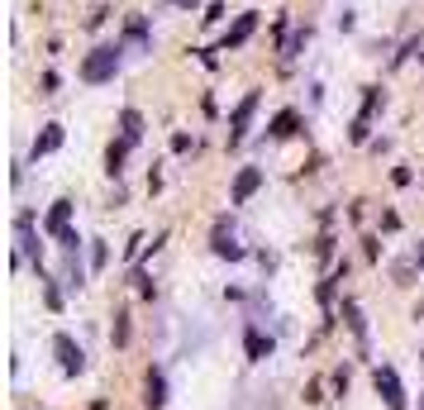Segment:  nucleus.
Masks as SVG:
<instances>
[{
  "label": "nucleus",
  "mask_w": 424,
  "mask_h": 410,
  "mask_svg": "<svg viewBox=\"0 0 424 410\" xmlns=\"http://www.w3.org/2000/svg\"><path fill=\"white\" fill-rule=\"evenodd\" d=\"M43 224H38V215L29 210V205H20L15 210V272L24 268V263H34V272L43 268Z\"/></svg>",
  "instance_id": "1"
},
{
  "label": "nucleus",
  "mask_w": 424,
  "mask_h": 410,
  "mask_svg": "<svg viewBox=\"0 0 424 410\" xmlns=\"http://www.w3.org/2000/svg\"><path fill=\"white\" fill-rule=\"evenodd\" d=\"M124 43H119V38H115V43H96V48H91V53L81 57V67H77V77L86 86H110L115 82V77H119V67H124Z\"/></svg>",
  "instance_id": "2"
},
{
  "label": "nucleus",
  "mask_w": 424,
  "mask_h": 410,
  "mask_svg": "<svg viewBox=\"0 0 424 410\" xmlns=\"http://www.w3.org/2000/svg\"><path fill=\"white\" fill-rule=\"evenodd\" d=\"M372 386H377V396H381L386 410H405V386H400V372L391 363H377L372 367Z\"/></svg>",
  "instance_id": "3"
},
{
  "label": "nucleus",
  "mask_w": 424,
  "mask_h": 410,
  "mask_svg": "<svg viewBox=\"0 0 424 410\" xmlns=\"http://www.w3.org/2000/svg\"><path fill=\"white\" fill-rule=\"evenodd\" d=\"M53 358H57V367H62V377H81L86 372V349H81L67 329L53 334Z\"/></svg>",
  "instance_id": "4"
},
{
  "label": "nucleus",
  "mask_w": 424,
  "mask_h": 410,
  "mask_svg": "<svg viewBox=\"0 0 424 410\" xmlns=\"http://www.w3.org/2000/svg\"><path fill=\"white\" fill-rule=\"evenodd\" d=\"M119 43L129 57H148L153 53V29H148V15H129L124 29H119Z\"/></svg>",
  "instance_id": "5"
},
{
  "label": "nucleus",
  "mask_w": 424,
  "mask_h": 410,
  "mask_svg": "<svg viewBox=\"0 0 424 410\" xmlns=\"http://www.w3.org/2000/svg\"><path fill=\"white\" fill-rule=\"evenodd\" d=\"M258 105H263V91H243V101L229 110V148H239L243 138H248V124H253Z\"/></svg>",
  "instance_id": "6"
},
{
  "label": "nucleus",
  "mask_w": 424,
  "mask_h": 410,
  "mask_svg": "<svg viewBox=\"0 0 424 410\" xmlns=\"http://www.w3.org/2000/svg\"><path fill=\"white\" fill-rule=\"evenodd\" d=\"M263 186H267V172L258 163H243L239 172H234V186H229V205H248Z\"/></svg>",
  "instance_id": "7"
},
{
  "label": "nucleus",
  "mask_w": 424,
  "mask_h": 410,
  "mask_svg": "<svg viewBox=\"0 0 424 410\" xmlns=\"http://www.w3.org/2000/svg\"><path fill=\"white\" fill-rule=\"evenodd\" d=\"M210 253L214 258H224V263H243L248 258V248L234 239V224H229V215L214 219V234H210Z\"/></svg>",
  "instance_id": "8"
},
{
  "label": "nucleus",
  "mask_w": 424,
  "mask_h": 410,
  "mask_svg": "<svg viewBox=\"0 0 424 410\" xmlns=\"http://www.w3.org/2000/svg\"><path fill=\"white\" fill-rule=\"evenodd\" d=\"M258 24H263V15H258V10H243L239 20H234V29H224V43H219V53H239L243 43L258 34Z\"/></svg>",
  "instance_id": "9"
},
{
  "label": "nucleus",
  "mask_w": 424,
  "mask_h": 410,
  "mask_svg": "<svg viewBox=\"0 0 424 410\" xmlns=\"http://www.w3.org/2000/svg\"><path fill=\"white\" fill-rule=\"evenodd\" d=\"M243 353H248V363H267V358L277 353V339L263 334L258 320H248V325H243Z\"/></svg>",
  "instance_id": "10"
},
{
  "label": "nucleus",
  "mask_w": 424,
  "mask_h": 410,
  "mask_svg": "<svg viewBox=\"0 0 424 410\" xmlns=\"http://www.w3.org/2000/svg\"><path fill=\"white\" fill-rule=\"evenodd\" d=\"M300 129H305L300 110H277V115L267 119V138H272V143H286V138H295Z\"/></svg>",
  "instance_id": "11"
},
{
  "label": "nucleus",
  "mask_w": 424,
  "mask_h": 410,
  "mask_svg": "<svg viewBox=\"0 0 424 410\" xmlns=\"http://www.w3.org/2000/svg\"><path fill=\"white\" fill-rule=\"evenodd\" d=\"M72 210H77V205H72L67 196L48 205V215H43V234H48L53 244H57V239H62V234H67V229H72Z\"/></svg>",
  "instance_id": "12"
},
{
  "label": "nucleus",
  "mask_w": 424,
  "mask_h": 410,
  "mask_svg": "<svg viewBox=\"0 0 424 410\" xmlns=\"http://www.w3.org/2000/svg\"><path fill=\"white\" fill-rule=\"evenodd\" d=\"M339 315H344L348 334H353V339H358V353L367 358V315H363V305L353 301V296H344V310H339Z\"/></svg>",
  "instance_id": "13"
},
{
  "label": "nucleus",
  "mask_w": 424,
  "mask_h": 410,
  "mask_svg": "<svg viewBox=\"0 0 424 410\" xmlns=\"http://www.w3.org/2000/svg\"><path fill=\"white\" fill-rule=\"evenodd\" d=\"M143 406H148V410H162V406H167V372H162L158 363L143 372Z\"/></svg>",
  "instance_id": "14"
},
{
  "label": "nucleus",
  "mask_w": 424,
  "mask_h": 410,
  "mask_svg": "<svg viewBox=\"0 0 424 410\" xmlns=\"http://www.w3.org/2000/svg\"><path fill=\"white\" fill-rule=\"evenodd\" d=\"M62 143H67V129H62V124H43V129L34 134V148H29V158L38 163V158H48V153H57Z\"/></svg>",
  "instance_id": "15"
},
{
  "label": "nucleus",
  "mask_w": 424,
  "mask_h": 410,
  "mask_svg": "<svg viewBox=\"0 0 424 410\" xmlns=\"http://www.w3.org/2000/svg\"><path fill=\"white\" fill-rule=\"evenodd\" d=\"M57 281H62V277H53V272H43V268H38V296H43V305H48L53 315L67 305V291H62Z\"/></svg>",
  "instance_id": "16"
},
{
  "label": "nucleus",
  "mask_w": 424,
  "mask_h": 410,
  "mask_svg": "<svg viewBox=\"0 0 424 410\" xmlns=\"http://www.w3.org/2000/svg\"><path fill=\"white\" fill-rule=\"evenodd\" d=\"M124 163H129V143L124 138H110V148H105V177L110 182L124 177Z\"/></svg>",
  "instance_id": "17"
},
{
  "label": "nucleus",
  "mask_w": 424,
  "mask_h": 410,
  "mask_svg": "<svg viewBox=\"0 0 424 410\" xmlns=\"http://www.w3.org/2000/svg\"><path fill=\"white\" fill-rule=\"evenodd\" d=\"M129 339H133V315L119 305V310L110 315V344H115V349H129Z\"/></svg>",
  "instance_id": "18"
},
{
  "label": "nucleus",
  "mask_w": 424,
  "mask_h": 410,
  "mask_svg": "<svg viewBox=\"0 0 424 410\" xmlns=\"http://www.w3.org/2000/svg\"><path fill=\"white\" fill-rule=\"evenodd\" d=\"M62 286H67V291H81V286H86V263H81V253H62Z\"/></svg>",
  "instance_id": "19"
},
{
  "label": "nucleus",
  "mask_w": 424,
  "mask_h": 410,
  "mask_svg": "<svg viewBox=\"0 0 424 410\" xmlns=\"http://www.w3.org/2000/svg\"><path fill=\"white\" fill-rule=\"evenodd\" d=\"M119 138H124V143H129V148H138V143H143V115H138V110H119Z\"/></svg>",
  "instance_id": "20"
},
{
  "label": "nucleus",
  "mask_w": 424,
  "mask_h": 410,
  "mask_svg": "<svg viewBox=\"0 0 424 410\" xmlns=\"http://www.w3.org/2000/svg\"><path fill=\"white\" fill-rule=\"evenodd\" d=\"M310 34H315V29H310V24L291 29V38H286V43H282V62H295V57L305 53V48H310Z\"/></svg>",
  "instance_id": "21"
},
{
  "label": "nucleus",
  "mask_w": 424,
  "mask_h": 410,
  "mask_svg": "<svg viewBox=\"0 0 424 410\" xmlns=\"http://www.w3.org/2000/svg\"><path fill=\"white\" fill-rule=\"evenodd\" d=\"M86 258H91V272H105V263H110V244H105V239H91V244H86Z\"/></svg>",
  "instance_id": "22"
},
{
  "label": "nucleus",
  "mask_w": 424,
  "mask_h": 410,
  "mask_svg": "<svg viewBox=\"0 0 424 410\" xmlns=\"http://www.w3.org/2000/svg\"><path fill=\"white\" fill-rule=\"evenodd\" d=\"M381 110V86H363V119H377Z\"/></svg>",
  "instance_id": "23"
},
{
  "label": "nucleus",
  "mask_w": 424,
  "mask_h": 410,
  "mask_svg": "<svg viewBox=\"0 0 424 410\" xmlns=\"http://www.w3.org/2000/svg\"><path fill=\"white\" fill-rule=\"evenodd\" d=\"M129 281H133V291H138L143 301H153V296H158V286H153V277L143 272V268H133V277H129Z\"/></svg>",
  "instance_id": "24"
},
{
  "label": "nucleus",
  "mask_w": 424,
  "mask_h": 410,
  "mask_svg": "<svg viewBox=\"0 0 424 410\" xmlns=\"http://www.w3.org/2000/svg\"><path fill=\"white\" fill-rule=\"evenodd\" d=\"M57 248H62V253H81V248H86V239H81L77 229H67V234L57 239Z\"/></svg>",
  "instance_id": "25"
},
{
  "label": "nucleus",
  "mask_w": 424,
  "mask_h": 410,
  "mask_svg": "<svg viewBox=\"0 0 424 410\" xmlns=\"http://www.w3.org/2000/svg\"><path fill=\"white\" fill-rule=\"evenodd\" d=\"M348 382H353V372H348V363H344V367H334V396H339V401H344V396H348Z\"/></svg>",
  "instance_id": "26"
},
{
  "label": "nucleus",
  "mask_w": 424,
  "mask_h": 410,
  "mask_svg": "<svg viewBox=\"0 0 424 410\" xmlns=\"http://www.w3.org/2000/svg\"><path fill=\"white\" fill-rule=\"evenodd\" d=\"M219 20H224V0H210V5H205V15H200V24H219Z\"/></svg>",
  "instance_id": "27"
},
{
  "label": "nucleus",
  "mask_w": 424,
  "mask_h": 410,
  "mask_svg": "<svg viewBox=\"0 0 424 410\" xmlns=\"http://www.w3.org/2000/svg\"><path fill=\"white\" fill-rule=\"evenodd\" d=\"M363 258H367V263L381 258V239H377V234H363Z\"/></svg>",
  "instance_id": "28"
},
{
  "label": "nucleus",
  "mask_w": 424,
  "mask_h": 410,
  "mask_svg": "<svg viewBox=\"0 0 424 410\" xmlns=\"http://www.w3.org/2000/svg\"><path fill=\"white\" fill-rule=\"evenodd\" d=\"M334 244H339V239H334V234H319V244H315L319 263H329V258H334Z\"/></svg>",
  "instance_id": "29"
},
{
  "label": "nucleus",
  "mask_w": 424,
  "mask_h": 410,
  "mask_svg": "<svg viewBox=\"0 0 424 410\" xmlns=\"http://www.w3.org/2000/svg\"><path fill=\"white\" fill-rule=\"evenodd\" d=\"M191 148H196V138L186 134V129H177V134H172V153H191Z\"/></svg>",
  "instance_id": "30"
},
{
  "label": "nucleus",
  "mask_w": 424,
  "mask_h": 410,
  "mask_svg": "<svg viewBox=\"0 0 424 410\" xmlns=\"http://www.w3.org/2000/svg\"><path fill=\"white\" fill-rule=\"evenodd\" d=\"M110 20V5H96V10H91V15H86V29H101Z\"/></svg>",
  "instance_id": "31"
},
{
  "label": "nucleus",
  "mask_w": 424,
  "mask_h": 410,
  "mask_svg": "<svg viewBox=\"0 0 424 410\" xmlns=\"http://www.w3.org/2000/svg\"><path fill=\"white\" fill-rule=\"evenodd\" d=\"M38 96H57V72H43V77H38Z\"/></svg>",
  "instance_id": "32"
},
{
  "label": "nucleus",
  "mask_w": 424,
  "mask_h": 410,
  "mask_svg": "<svg viewBox=\"0 0 424 410\" xmlns=\"http://www.w3.org/2000/svg\"><path fill=\"white\" fill-rule=\"evenodd\" d=\"M400 229V215L396 210H381V234H396Z\"/></svg>",
  "instance_id": "33"
},
{
  "label": "nucleus",
  "mask_w": 424,
  "mask_h": 410,
  "mask_svg": "<svg viewBox=\"0 0 424 410\" xmlns=\"http://www.w3.org/2000/svg\"><path fill=\"white\" fill-rule=\"evenodd\" d=\"M196 57H200V67H205V72H214V67H219V57H214V48H196Z\"/></svg>",
  "instance_id": "34"
},
{
  "label": "nucleus",
  "mask_w": 424,
  "mask_h": 410,
  "mask_svg": "<svg viewBox=\"0 0 424 410\" xmlns=\"http://www.w3.org/2000/svg\"><path fill=\"white\" fill-rule=\"evenodd\" d=\"M391 182H396V186H410V182H415V172H410V167H391Z\"/></svg>",
  "instance_id": "35"
},
{
  "label": "nucleus",
  "mask_w": 424,
  "mask_h": 410,
  "mask_svg": "<svg viewBox=\"0 0 424 410\" xmlns=\"http://www.w3.org/2000/svg\"><path fill=\"white\" fill-rule=\"evenodd\" d=\"M319 391H324V386H319V382H310V386H305V406H319V401H324Z\"/></svg>",
  "instance_id": "36"
},
{
  "label": "nucleus",
  "mask_w": 424,
  "mask_h": 410,
  "mask_svg": "<svg viewBox=\"0 0 424 410\" xmlns=\"http://www.w3.org/2000/svg\"><path fill=\"white\" fill-rule=\"evenodd\" d=\"M339 29H344V34H353V29H358V15H353V10H344V15H339Z\"/></svg>",
  "instance_id": "37"
},
{
  "label": "nucleus",
  "mask_w": 424,
  "mask_h": 410,
  "mask_svg": "<svg viewBox=\"0 0 424 410\" xmlns=\"http://www.w3.org/2000/svg\"><path fill=\"white\" fill-rule=\"evenodd\" d=\"M172 5H177V10H186V15H196V10H200V0H172Z\"/></svg>",
  "instance_id": "38"
},
{
  "label": "nucleus",
  "mask_w": 424,
  "mask_h": 410,
  "mask_svg": "<svg viewBox=\"0 0 424 410\" xmlns=\"http://www.w3.org/2000/svg\"><path fill=\"white\" fill-rule=\"evenodd\" d=\"M415 268H420V272H424V244L415 248Z\"/></svg>",
  "instance_id": "39"
},
{
  "label": "nucleus",
  "mask_w": 424,
  "mask_h": 410,
  "mask_svg": "<svg viewBox=\"0 0 424 410\" xmlns=\"http://www.w3.org/2000/svg\"><path fill=\"white\" fill-rule=\"evenodd\" d=\"M420 410H424V391H420Z\"/></svg>",
  "instance_id": "40"
},
{
  "label": "nucleus",
  "mask_w": 424,
  "mask_h": 410,
  "mask_svg": "<svg viewBox=\"0 0 424 410\" xmlns=\"http://www.w3.org/2000/svg\"><path fill=\"white\" fill-rule=\"evenodd\" d=\"M420 363H424V349H420Z\"/></svg>",
  "instance_id": "41"
}]
</instances>
